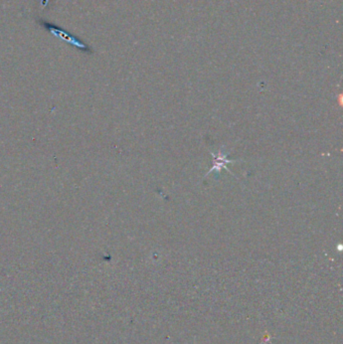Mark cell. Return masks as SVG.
Returning <instances> with one entry per match:
<instances>
[{
  "mask_svg": "<svg viewBox=\"0 0 343 344\" xmlns=\"http://www.w3.org/2000/svg\"><path fill=\"white\" fill-rule=\"evenodd\" d=\"M210 153L212 155V167L209 169V171L205 174L204 177L208 176L210 173H212L214 171H217V173L220 174L222 169H225L228 173H231L232 175H234L233 172L227 168L226 165L231 164V163H235L237 161H240V160H238V159H233V160L232 159L231 160L227 159V153H223L222 148H220V150L217 153L212 152V151Z\"/></svg>",
  "mask_w": 343,
  "mask_h": 344,
  "instance_id": "obj_1",
  "label": "cell"
}]
</instances>
